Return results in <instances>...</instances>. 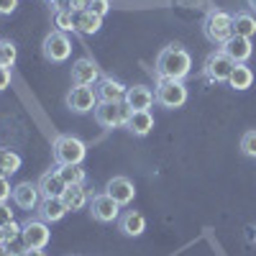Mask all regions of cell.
Masks as SVG:
<instances>
[{"mask_svg": "<svg viewBox=\"0 0 256 256\" xmlns=\"http://www.w3.org/2000/svg\"><path fill=\"white\" fill-rule=\"evenodd\" d=\"M192 72V56L182 44H169L156 56V77L159 80H184Z\"/></svg>", "mask_w": 256, "mask_h": 256, "instance_id": "6da1fadb", "label": "cell"}, {"mask_svg": "<svg viewBox=\"0 0 256 256\" xmlns=\"http://www.w3.org/2000/svg\"><path fill=\"white\" fill-rule=\"evenodd\" d=\"M52 148H54L56 166H62V164H82L84 156H88V146H84V141L72 136V134H59L54 138Z\"/></svg>", "mask_w": 256, "mask_h": 256, "instance_id": "7a4b0ae2", "label": "cell"}, {"mask_svg": "<svg viewBox=\"0 0 256 256\" xmlns=\"http://www.w3.org/2000/svg\"><path fill=\"white\" fill-rule=\"evenodd\" d=\"M202 34L210 44L223 46L233 36V16L226 13V10H210L202 20Z\"/></svg>", "mask_w": 256, "mask_h": 256, "instance_id": "3957f363", "label": "cell"}, {"mask_svg": "<svg viewBox=\"0 0 256 256\" xmlns=\"http://www.w3.org/2000/svg\"><path fill=\"white\" fill-rule=\"evenodd\" d=\"M154 100L162 105V108H182L187 102V88L182 80H159L156 90H154Z\"/></svg>", "mask_w": 256, "mask_h": 256, "instance_id": "277c9868", "label": "cell"}, {"mask_svg": "<svg viewBox=\"0 0 256 256\" xmlns=\"http://www.w3.org/2000/svg\"><path fill=\"white\" fill-rule=\"evenodd\" d=\"M230 70H233V59H230L223 49H218V52L208 54L205 67H202V74H205V80H208V82L220 84V82H228Z\"/></svg>", "mask_w": 256, "mask_h": 256, "instance_id": "5b68a950", "label": "cell"}, {"mask_svg": "<svg viewBox=\"0 0 256 256\" xmlns=\"http://www.w3.org/2000/svg\"><path fill=\"white\" fill-rule=\"evenodd\" d=\"M49 238H52V230H49V223L44 220H26L20 226V241H24V248H41L44 251L49 246Z\"/></svg>", "mask_w": 256, "mask_h": 256, "instance_id": "8992f818", "label": "cell"}, {"mask_svg": "<svg viewBox=\"0 0 256 256\" xmlns=\"http://www.w3.org/2000/svg\"><path fill=\"white\" fill-rule=\"evenodd\" d=\"M92 113H95V120L100 126L118 128V126H126L128 116H131V108L126 102H98V108Z\"/></svg>", "mask_w": 256, "mask_h": 256, "instance_id": "52a82bcc", "label": "cell"}, {"mask_svg": "<svg viewBox=\"0 0 256 256\" xmlns=\"http://www.w3.org/2000/svg\"><path fill=\"white\" fill-rule=\"evenodd\" d=\"M44 56L52 62V64H62L67 62L70 54H72V41L67 38L64 31H52L46 38H44V46H41Z\"/></svg>", "mask_w": 256, "mask_h": 256, "instance_id": "ba28073f", "label": "cell"}, {"mask_svg": "<svg viewBox=\"0 0 256 256\" xmlns=\"http://www.w3.org/2000/svg\"><path fill=\"white\" fill-rule=\"evenodd\" d=\"M90 212L98 223H113L120 218V205L108 195V192H100V195L90 198Z\"/></svg>", "mask_w": 256, "mask_h": 256, "instance_id": "9c48e42d", "label": "cell"}, {"mask_svg": "<svg viewBox=\"0 0 256 256\" xmlns=\"http://www.w3.org/2000/svg\"><path fill=\"white\" fill-rule=\"evenodd\" d=\"M64 102H67V108L72 113H90L98 108V95L92 88H80V84H74V88L67 92V98H64Z\"/></svg>", "mask_w": 256, "mask_h": 256, "instance_id": "30bf717a", "label": "cell"}, {"mask_svg": "<svg viewBox=\"0 0 256 256\" xmlns=\"http://www.w3.org/2000/svg\"><path fill=\"white\" fill-rule=\"evenodd\" d=\"M100 80V67L90 59V56H82L72 64V84H80V88H90Z\"/></svg>", "mask_w": 256, "mask_h": 256, "instance_id": "8fae6325", "label": "cell"}, {"mask_svg": "<svg viewBox=\"0 0 256 256\" xmlns=\"http://www.w3.org/2000/svg\"><path fill=\"white\" fill-rule=\"evenodd\" d=\"M105 192L118 202V205H131L134 198H136V184L128 180V177H113L108 180V184H105Z\"/></svg>", "mask_w": 256, "mask_h": 256, "instance_id": "7c38bea8", "label": "cell"}, {"mask_svg": "<svg viewBox=\"0 0 256 256\" xmlns=\"http://www.w3.org/2000/svg\"><path fill=\"white\" fill-rule=\"evenodd\" d=\"M13 202L20 208V210H36L38 208V200H41V192H38V184L34 182H18L13 187Z\"/></svg>", "mask_w": 256, "mask_h": 256, "instance_id": "4fadbf2b", "label": "cell"}, {"mask_svg": "<svg viewBox=\"0 0 256 256\" xmlns=\"http://www.w3.org/2000/svg\"><path fill=\"white\" fill-rule=\"evenodd\" d=\"M126 84L120 80H113V77H100L98 80V88H95V95L100 102H123L126 98Z\"/></svg>", "mask_w": 256, "mask_h": 256, "instance_id": "5bb4252c", "label": "cell"}, {"mask_svg": "<svg viewBox=\"0 0 256 256\" xmlns=\"http://www.w3.org/2000/svg\"><path fill=\"white\" fill-rule=\"evenodd\" d=\"M118 230L123 233V236H128V238H138L141 233L146 230L144 212H138V210H123L120 218H118Z\"/></svg>", "mask_w": 256, "mask_h": 256, "instance_id": "9a60e30c", "label": "cell"}, {"mask_svg": "<svg viewBox=\"0 0 256 256\" xmlns=\"http://www.w3.org/2000/svg\"><path fill=\"white\" fill-rule=\"evenodd\" d=\"M220 49L233 59V64H246V62H248V56L254 54L251 38H244V36H230Z\"/></svg>", "mask_w": 256, "mask_h": 256, "instance_id": "2e32d148", "label": "cell"}, {"mask_svg": "<svg viewBox=\"0 0 256 256\" xmlns=\"http://www.w3.org/2000/svg\"><path fill=\"white\" fill-rule=\"evenodd\" d=\"M123 102H126L131 110H148V108L154 105V92L148 90V88H144V84H134V88L126 90Z\"/></svg>", "mask_w": 256, "mask_h": 256, "instance_id": "e0dca14e", "label": "cell"}, {"mask_svg": "<svg viewBox=\"0 0 256 256\" xmlns=\"http://www.w3.org/2000/svg\"><path fill=\"white\" fill-rule=\"evenodd\" d=\"M67 205H64L62 198H44L38 202V218L44 223H59L64 216H67Z\"/></svg>", "mask_w": 256, "mask_h": 256, "instance_id": "ac0fdd59", "label": "cell"}, {"mask_svg": "<svg viewBox=\"0 0 256 256\" xmlns=\"http://www.w3.org/2000/svg\"><path fill=\"white\" fill-rule=\"evenodd\" d=\"M64 205H67L70 212H77V210H84L90 202V192L84 184H67V190H64V195H62Z\"/></svg>", "mask_w": 256, "mask_h": 256, "instance_id": "d6986e66", "label": "cell"}, {"mask_svg": "<svg viewBox=\"0 0 256 256\" xmlns=\"http://www.w3.org/2000/svg\"><path fill=\"white\" fill-rule=\"evenodd\" d=\"M36 184H38V192H41V200H44V198H62L64 190H67V184H64V180L59 177L56 169H54V172L41 174V180Z\"/></svg>", "mask_w": 256, "mask_h": 256, "instance_id": "ffe728a7", "label": "cell"}, {"mask_svg": "<svg viewBox=\"0 0 256 256\" xmlns=\"http://www.w3.org/2000/svg\"><path fill=\"white\" fill-rule=\"evenodd\" d=\"M126 128L134 136H148L152 128H154V116L148 110H131V116H128V120H126Z\"/></svg>", "mask_w": 256, "mask_h": 256, "instance_id": "44dd1931", "label": "cell"}, {"mask_svg": "<svg viewBox=\"0 0 256 256\" xmlns=\"http://www.w3.org/2000/svg\"><path fill=\"white\" fill-rule=\"evenodd\" d=\"M74 26H77L80 34L92 36V34H98L102 28V18L90 13V10H80V13H74Z\"/></svg>", "mask_w": 256, "mask_h": 256, "instance_id": "7402d4cb", "label": "cell"}, {"mask_svg": "<svg viewBox=\"0 0 256 256\" xmlns=\"http://www.w3.org/2000/svg\"><path fill=\"white\" fill-rule=\"evenodd\" d=\"M228 84L233 90H248L251 84H254V72L251 67H246V64H233V70H230V77H228Z\"/></svg>", "mask_w": 256, "mask_h": 256, "instance_id": "603a6c76", "label": "cell"}, {"mask_svg": "<svg viewBox=\"0 0 256 256\" xmlns=\"http://www.w3.org/2000/svg\"><path fill=\"white\" fill-rule=\"evenodd\" d=\"M20 164H24V159H20L18 152H13V148H6V146H0V174L3 177H10L16 174Z\"/></svg>", "mask_w": 256, "mask_h": 256, "instance_id": "cb8c5ba5", "label": "cell"}, {"mask_svg": "<svg viewBox=\"0 0 256 256\" xmlns=\"http://www.w3.org/2000/svg\"><path fill=\"white\" fill-rule=\"evenodd\" d=\"M256 34V18L246 10L233 16V36H244V38H251Z\"/></svg>", "mask_w": 256, "mask_h": 256, "instance_id": "d4e9b609", "label": "cell"}, {"mask_svg": "<svg viewBox=\"0 0 256 256\" xmlns=\"http://www.w3.org/2000/svg\"><path fill=\"white\" fill-rule=\"evenodd\" d=\"M56 172L64 180V184H84V180H88L82 164H62V166H56Z\"/></svg>", "mask_w": 256, "mask_h": 256, "instance_id": "484cf974", "label": "cell"}, {"mask_svg": "<svg viewBox=\"0 0 256 256\" xmlns=\"http://www.w3.org/2000/svg\"><path fill=\"white\" fill-rule=\"evenodd\" d=\"M54 26H56V31H77V26H74V13L70 10V8H59L56 13H54Z\"/></svg>", "mask_w": 256, "mask_h": 256, "instance_id": "4316f807", "label": "cell"}, {"mask_svg": "<svg viewBox=\"0 0 256 256\" xmlns=\"http://www.w3.org/2000/svg\"><path fill=\"white\" fill-rule=\"evenodd\" d=\"M16 59H18V49H16V44L13 41H8V38H0V67H13L16 64Z\"/></svg>", "mask_w": 256, "mask_h": 256, "instance_id": "83f0119b", "label": "cell"}, {"mask_svg": "<svg viewBox=\"0 0 256 256\" xmlns=\"http://www.w3.org/2000/svg\"><path fill=\"white\" fill-rule=\"evenodd\" d=\"M18 238H20V226H18L16 220H10V223H6V226H0V244L10 246V244H16Z\"/></svg>", "mask_w": 256, "mask_h": 256, "instance_id": "f1b7e54d", "label": "cell"}, {"mask_svg": "<svg viewBox=\"0 0 256 256\" xmlns=\"http://www.w3.org/2000/svg\"><path fill=\"white\" fill-rule=\"evenodd\" d=\"M241 154L248 156V159H256V128H251V131H246L241 136Z\"/></svg>", "mask_w": 256, "mask_h": 256, "instance_id": "f546056e", "label": "cell"}, {"mask_svg": "<svg viewBox=\"0 0 256 256\" xmlns=\"http://www.w3.org/2000/svg\"><path fill=\"white\" fill-rule=\"evenodd\" d=\"M88 10L95 13V16H100V18H105V16L110 13V0H92Z\"/></svg>", "mask_w": 256, "mask_h": 256, "instance_id": "4dcf8cb0", "label": "cell"}, {"mask_svg": "<svg viewBox=\"0 0 256 256\" xmlns=\"http://www.w3.org/2000/svg\"><path fill=\"white\" fill-rule=\"evenodd\" d=\"M10 195H13V187H10L8 177H3V174H0V202H6Z\"/></svg>", "mask_w": 256, "mask_h": 256, "instance_id": "1f68e13d", "label": "cell"}, {"mask_svg": "<svg viewBox=\"0 0 256 256\" xmlns=\"http://www.w3.org/2000/svg\"><path fill=\"white\" fill-rule=\"evenodd\" d=\"M90 3H92V0H67V6H64V8H70L72 13H80V10H88Z\"/></svg>", "mask_w": 256, "mask_h": 256, "instance_id": "d6a6232c", "label": "cell"}, {"mask_svg": "<svg viewBox=\"0 0 256 256\" xmlns=\"http://www.w3.org/2000/svg\"><path fill=\"white\" fill-rule=\"evenodd\" d=\"M18 8V0H0V16H10Z\"/></svg>", "mask_w": 256, "mask_h": 256, "instance_id": "836d02e7", "label": "cell"}, {"mask_svg": "<svg viewBox=\"0 0 256 256\" xmlns=\"http://www.w3.org/2000/svg\"><path fill=\"white\" fill-rule=\"evenodd\" d=\"M13 220V210L6 205V202H0V226H6Z\"/></svg>", "mask_w": 256, "mask_h": 256, "instance_id": "e575fe53", "label": "cell"}, {"mask_svg": "<svg viewBox=\"0 0 256 256\" xmlns=\"http://www.w3.org/2000/svg\"><path fill=\"white\" fill-rule=\"evenodd\" d=\"M10 84V70L8 67H0V92Z\"/></svg>", "mask_w": 256, "mask_h": 256, "instance_id": "d590c367", "label": "cell"}, {"mask_svg": "<svg viewBox=\"0 0 256 256\" xmlns=\"http://www.w3.org/2000/svg\"><path fill=\"white\" fill-rule=\"evenodd\" d=\"M18 256H46V254L41 251V248H24V251H20Z\"/></svg>", "mask_w": 256, "mask_h": 256, "instance_id": "8d00e7d4", "label": "cell"}, {"mask_svg": "<svg viewBox=\"0 0 256 256\" xmlns=\"http://www.w3.org/2000/svg\"><path fill=\"white\" fill-rule=\"evenodd\" d=\"M0 256H10V251H8L6 244H0Z\"/></svg>", "mask_w": 256, "mask_h": 256, "instance_id": "74e56055", "label": "cell"}, {"mask_svg": "<svg viewBox=\"0 0 256 256\" xmlns=\"http://www.w3.org/2000/svg\"><path fill=\"white\" fill-rule=\"evenodd\" d=\"M248 8H251V10H256V0H248Z\"/></svg>", "mask_w": 256, "mask_h": 256, "instance_id": "f35d334b", "label": "cell"}, {"mask_svg": "<svg viewBox=\"0 0 256 256\" xmlns=\"http://www.w3.org/2000/svg\"><path fill=\"white\" fill-rule=\"evenodd\" d=\"M49 3H62V0H49Z\"/></svg>", "mask_w": 256, "mask_h": 256, "instance_id": "ab89813d", "label": "cell"}]
</instances>
